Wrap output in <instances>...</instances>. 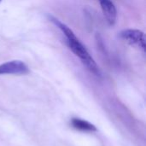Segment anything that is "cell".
Listing matches in <instances>:
<instances>
[{
	"label": "cell",
	"mask_w": 146,
	"mask_h": 146,
	"mask_svg": "<svg viewBox=\"0 0 146 146\" xmlns=\"http://www.w3.org/2000/svg\"><path fill=\"white\" fill-rule=\"evenodd\" d=\"M120 37L132 46L139 48L143 51L146 50L145 35L144 32L138 29H126L121 32Z\"/></svg>",
	"instance_id": "7a4b0ae2"
},
{
	"label": "cell",
	"mask_w": 146,
	"mask_h": 146,
	"mask_svg": "<svg viewBox=\"0 0 146 146\" xmlns=\"http://www.w3.org/2000/svg\"><path fill=\"white\" fill-rule=\"evenodd\" d=\"M1 1H2V0H0V2H1Z\"/></svg>",
	"instance_id": "8992f818"
},
{
	"label": "cell",
	"mask_w": 146,
	"mask_h": 146,
	"mask_svg": "<svg viewBox=\"0 0 146 146\" xmlns=\"http://www.w3.org/2000/svg\"><path fill=\"white\" fill-rule=\"evenodd\" d=\"M49 20L55 24L64 34V36L67 38V44L68 48L72 50V52L80 58L81 62L87 68V69L94 74L97 76L101 75V72L99 69V67L98 66L95 60L92 58V56L90 55L86 48L82 44V43L79 40V38L75 36L74 33L64 23L61 22L58 19L54 17L53 15H48Z\"/></svg>",
	"instance_id": "6da1fadb"
},
{
	"label": "cell",
	"mask_w": 146,
	"mask_h": 146,
	"mask_svg": "<svg viewBox=\"0 0 146 146\" xmlns=\"http://www.w3.org/2000/svg\"><path fill=\"white\" fill-rule=\"evenodd\" d=\"M29 73L27 65L20 60L9 61L0 64V75L2 74H15L24 75Z\"/></svg>",
	"instance_id": "3957f363"
},
{
	"label": "cell",
	"mask_w": 146,
	"mask_h": 146,
	"mask_svg": "<svg viewBox=\"0 0 146 146\" xmlns=\"http://www.w3.org/2000/svg\"><path fill=\"white\" fill-rule=\"evenodd\" d=\"M71 125L73 126L74 128L80 130V131H83V132H96L98 129L97 127L90 123L89 121H86L85 120L80 119V118H73L71 120Z\"/></svg>",
	"instance_id": "5b68a950"
},
{
	"label": "cell",
	"mask_w": 146,
	"mask_h": 146,
	"mask_svg": "<svg viewBox=\"0 0 146 146\" xmlns=\"http://www.w3.org/2000/svg\"><path fill=\"white\" fill-rule=\"evenodd\" d=\"M103 14L110 26L115 25L117 17V10L111 0H98Z\"/></svg>",
	"instance_id": "277c9868"
}]
</instances>
